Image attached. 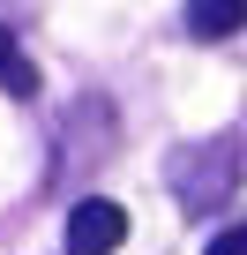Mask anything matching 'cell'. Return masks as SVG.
Wrapping results in <instances>:
<instances>
[{"label": "cell", "mask_w": 247, "mask_h": 255, "mask_svg": "<svg viewBox=\"0 0 247 255\" xmlns=\"http://www.w3.org/2000/svg\"><path fill=\"white\" fill-rule=\"evenodd\" d=\"M202 255H247V225H225V233H217Z\"/></svg>", "instance_id": "5b68a950"}, {"label": "cell", "mask_w": 247, "mask_h": 255, "mask_svg": "<svg viewBox=\"0 0 247 255\" xmlns=\"http://www.w3.org/2000/svg\"><path fill=\"white\" fill-rule=\"evenodd\" d=\"M232 30H247V0H187V38L217 45Z\"/></svg>", "instance_id": "3957f363"}, {"label": "cell", "mask_w": 247, "mask_h": 255, "mask_svg": "<svg viewBox=\"0 0 247 255\" xmlns=\"http://www.w3.org/2000/svg\"><path fill=\"white\" fill-rule=\"evenodd\" d=\"M120 240H128V210H120V203L82 195L68 210V255H120Z\"/></svg>", "instance_id": "7a4b0ae2"}, {"label": "cell", "mask_w": 247, "mask_h": 255, "mask_svg": "<svg viewBox=\"0 0 247 255\" xmlns=\"http://www.w3.org/2000/svg\"><path fill=\"white\" fill-rule=\"evenodd\" d=\"M0 90H8V98H38V68H30L23 45L8 38V23H0Z\"/></svg>", "instance_id": "277c9868"}, {"label": "cell", "mask_w": 247, "mask_h": 255, "mask_svg": "<svg viewBox=\"0 0 247 255\" xmlns=\"http://www.w3.org/2000/svg\"><path fill=\"white\" fill-rule=\"evenodd\" d=\"M165 180H172L180 210H217V203H232L240 180H247V143H240V135H202V143L172 150Z\"/></svg>", "instance_id": "6da1fadb"}]
</instances>
